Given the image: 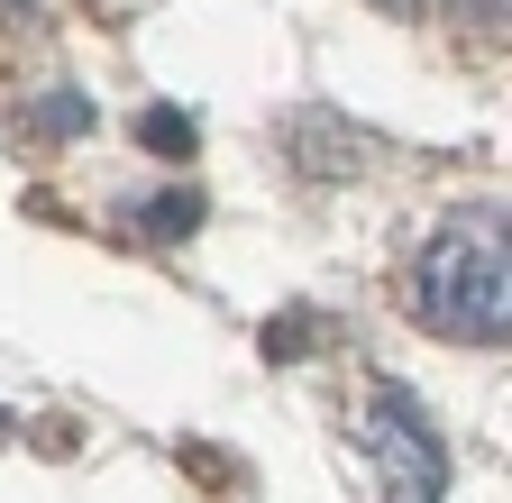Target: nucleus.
<instances>
[{"instance_id": "nucleus-5", "label": "nucleus", "mask_w": 512, "mask_h": 503, "mask_svg": "<svg viewBox=\"0 0 512 503\" xmlns=\"http://www.w3.org/2000/svg\"><path fill=\"white\" fill-rule=\"evenodd\" d=\"M37 129H46V138H83V129H92V101H83V92H46V101H37Z\"/></svg>"}, {"instance_id": "nucleus-7", "label": "nucleus", "mask_w": 512, "mask_h": 503, "mask_svg": "<svg viewBox=\"0 0 512 503\" xmlns=\"http://www.w3.org/2000/svg\"><path fill=\"white\" fill-rule=\"evenodd\" d=\"M458 19H476V28H503V0H448Z\"/></svg>"}, {"instance_id": "nucleus-8", "label": "nucleus", "mask_w": 512, "mask_h": 503, "mask_svg": "<svg viewBox=\"0 0 512 503\" xmlns=\"http://www.w3.org/2000/svg\"><path fill=\"white\" fill-rule=\"evenodd\" d=\"M375 10H394V19H421V10H430V0H375Z\"/></svg>"}, {"instance_id": "nucleus-6", "label": "nucleus", "mask_w": 512, "mask_h": 503, "mask_svg": "<svg viewBox=\"0 0 512 503\" xmlns=\"http://www.w3.org/2000/svg\"><path fill=\"white\" fill-rule=\"evenodd\" d=\"M138 138H147L156 156H192V119H183V110H147V119H138Z\"/></svg>"}, {"instance_id": "nucleus-4", "label": "nucleus", "mask_w": 512, "mask_h": 503, "mask_svg": "<svg viewBox=\"0 0 512 503\" xmlns=\"http://www.w3.org/2000/svg\"><path fill=\"white\" fill-rule=\"evenodd\" d=\"M119 229L128 238H192V229H202V193H156L138 211H119Z\"/></svg>"}, {"instance_id": "nucleus-2", "label": "nucleus", "mask_w": 512, "mask_h": 503, "mask_svg": "<svg viewBox=\"0 0 512 503\" xmlns=\"http://www.w3.org/2000/svg\"><path fill=\"white\" fill-rule=\"evenodd\" d=\"M357 439H366V458L384 467L394 503H439V494H448V449H439L430 412H421L403 385H375V394H366V421H357Z\"/></svg>"}, {"instance_id": "nucleus-1", "label": "nucleus", "mask_w": 512, "mask_h": 503, "mask_svg": "<svg viewBox=\"0 0 512 503\" xmlns=\"http://www.w3.org/2000/svg\"><path fill=\"white\" fill-rule=\"evenodd\" d=\"M412 311L439 339H503L512 311V275H503V238L494 229H439L412 266Z\"/></svg>"}, {"instance_id": "nucleus-3", "label": "nucleus", "mask_w": 512, "mask_h": 503, "mask_svg": "<svg viewBox=\"0 0 512 503\" xmlns=\"http://www.w3.org/2000/svg\"><path fill=\"white\" fill-rule=\"evenodd\" d=\"M293 147H302V165H311V174H357V156H366V138H357V129H339V119H320V110H302V119H293Z\"/></svg>"}]
</instances>
